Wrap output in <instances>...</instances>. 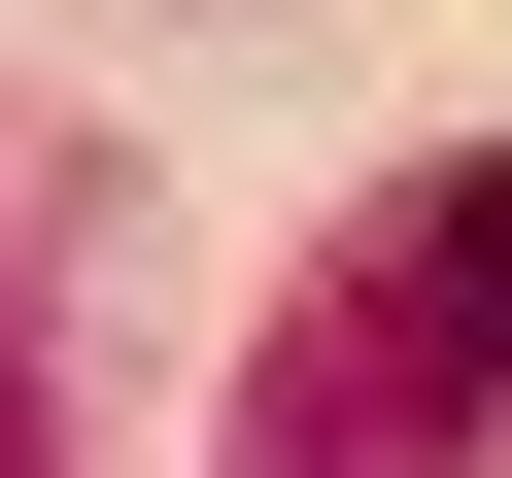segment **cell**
<instances>
[{
  "mask_svg": "<svg viewBox=\"0 0 512 478\" xmlns=\"http://www.w3.org/2000/svg\"><path fill=\"white\" fill-rule=\"evenodd\" d=\"M478 410H512V137H478V171H410L342 274L274 308L239 478H410V444H478Z\"/></svg>",
  "mask_w": 512,
  "mask_h": 478,
  "instance_id": "1",
  "label": "cell"
},
{
  "mask_svg": "<svg viewBox=\"0 0 512 478\" xmlns=\"http://www.w3.org/2000/svg\"><path fill=\"white\" fill-rule=\"evenodd\" d=\"M0 478H69V444H35V342H0Z\"/></svg>",
  "mask_w": 512,
  "mask_h": 478,
  "instance_id": "2",
  "label": "cell"
}]
</instances>
